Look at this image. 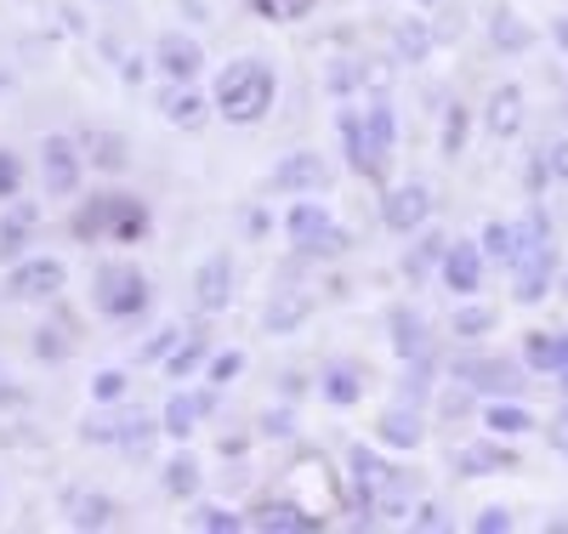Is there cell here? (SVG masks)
Returning a JSON list of instances; mask_svg holds the SVG:
<instances>
[{"label": "cell", "mask_w": 568, "mask_h": 534, "mask_svg": "<svg viewBox=\"0 0 568 534\" xmlns=\"http://www.w3.org/2000/svg\"><path fill=\"white\" fill-rule=\"evenodd\" d=\"M165 495H176V501L200 495V461H194V455H176V461L165 466Z\"/></svg>", "instance_id": "cell-37"}, {"label": "cell", "mask_w": 568, "mask_h": 534, "mask_svg": "<svg viewBox=\"0 0 568 534\" xmlns=\"http://www.w3.org/2000/svg\"><path fill=\"white\" fill-rule=\"evenodd\" d=\"M455 381L471 386V393H495V399H517V393H524V370H517L511 359H495V353L455 359Z\"/></svg>", "instance_id": "cell-6"}, {"label": "cell", "mask_w": 568, "mask_h": 534, "mask_svg": "<svg viewBox=\"0 0 568 534\" xmlns=\"http://www.w3.org/2000/svg\"><path fill=\"white\" fill-rule=\"evenodd\" d=\"M273 97H278L273 69L262 58H240V63H227L222 80H216V114L233 120V125H256L273 109Z\"/></svg>", "instance_id": "cell-3"}, {"label": "cell", "mask_w": 568, "mask_h": 534, "mask_svg": "<svg viewBox=\"0 0 568 534\" xmlns=\"http://www.w3.org/2000/svg\"><path fill=\"white\" fill-rule=\"evenodd\" d=\"M291 245L296 251H307V256H336V251H347V233L329 222V211L324 205H313V200H302L296 211H291Z\"/></svg>", "instance_id": "cell-8"}, {"label": "cell", "mask_w": 568, "mask_h": 534, "mask_svg": "<svg viewBox=\"0 0 568 534\" xmlns=\"http://www.w3.org/2000/svg\"><path fill=\"white\" fill-rule=\"evenodd\" d=\"M63 284H69V268L58 256H18L7 273V296L12 302H52Z\"/></svg>", "instance_id": "cell-5"}, {"label": "cell", "mask_w": 568, "mask_h": 534, "mask_svg": "<svg viewBox=\"0 0 568 534\" xmlns=\"http://www.w3.org/2000/svg\"><path fill=\"white\" fill-rule=\"evenodd\" d=\"M524 364H529V370H546V375H562V370H568V330H557V335L529 330V342H524Z\"/></svg>", "instance_id": "cell-23"}, {"label": "cell", "mask_w": 568, "mask_h": 534, "mask_svg": "<svg viewBox=\"0 0 568 534\" xmlns=\"http://www.w3.org/2000/svg\"><path fill=\"white\" fill-rule=\"evenodd\" d=\"M562 386H568V370H562Z\"/></svg>", "instance_id": "cell-56"}, {"label": "cell", "mask_w": 568, "mask_h": 534, "mask_svg": "<svg viewBox=\"0 0 568 534\" xmlns=\"http://www.w3.org/2000/svg\"><path fill=\"white\" fill-rule=\"evenodd\" d=\"M262 432H273V439H284V432H291V415H284V410H278V415H267V421H262Z\"/></svg>", "instance_id": "cell-54"}, {"label": "cell", "mask_w": 568, "mask_h": 534, "mask_svg": "<svg viewBox=\"0 0 568 534\" xmlns=\"http://www.w3.org/2000/svg\"><path fill=\"white\" fill-rule=\"evenodd\" d=\"M375 432H382V444H393V450H415V444L426 439L420 415H415V410H404V404H393L382 421H375Z\"/></svg>", "instance_id": "cell-27"}, {"label": "cell", "mask_w": 568, "mask_h": 534, "mask_svg": "<svg viewBox=\"0 0 568 534\" xmlns=\"http://www.w3.org/2000/svg\"><path fill=\"white\" fill-rule=\"evenodd\" d=\"M511 466H517V455L500 450V439H495V444H466V450H455V472H460V477H489V472H511Z\"/></svg>", "instance_id": "cell-25"}, {"label": "cell", "mask_w": 568, "mask_h": 534, "mask_svg": "<svg viewBox=\"0 0 568 534\" xmlns=\"http://www.w3.org/2000/svg\"><path fill=\"white\" fill-rule=\"evenodd\" d=\"M91 308L109 313V319H136L142 308H149V273H142L136 262L98 268V279H91Z\"/></svg>", "instance_id": "cell-4"}, {"label": "cell", "mask_w": 568, "mask_h": 534, "mask_svg": "<svg viewBox=\"0 0 568 534\" xmlns=\"http://www.w3.org/2000/svg\"><path fill=\"white\" fill-rule=\"evenodd\" d=\"M347 472H353V501H358V523H393L409 512V495H415V477L387 466L375 450L353 444L347 455Z\"/></svg>", "instance_id": "cell-2"}, {"label": "cell", "mask_w": 568, "mask_h": 534, "mask_svg": "<svg viewBox=\"0 0 568 534\" xmlns=\"http://www.w3.org/2000/svg\"><path fill=\"white\" fill-rule=\"evenodd\" d=\"M18 193H23V160L0 149V200H18Z\"/></svg>", "instance_id": "cell-44"}, {"label": "cell", "mask_w": 568, "mask_h": 534, "mask_svg": "<svg viewBox=\"0 0 568 534\" xmlns=\"http://www.w3.org/2000/svg\"><path fill=\"white\" fill-rule=\"evenodd\" d=\"M149 233V205L131 200V193H114V222H109V239L114 245H136Z\"/></svg>", "instance_id": "cell-26"}, {"label": "cell", "mask_w": 568, "mask_h": 534, "mask_svg": "<svg viewBox=\"0 0 568 534\" xmlns=\"http://www.w3.org/2000/svg\"><path fill=\"white\" fill-rule=\"evenodd\" d=\"M80 439L85 444H114L120 439V415H85L80 421Z\"/></svg>", "instance_id": "cell-43"}, {"label": "cell", "mask_w": 568, "mask_h": 534, "mask_svg": "<svg viewBox=\"0 0 568 534\" xmlns=\"http://www.w3.org/2000/svg\"><path fill=\"white\" fill-rule=\"evenodd\" d=\"M240 370H245V353H240V347H227V353H211V370H205V375H211V386L222 393V386L240 375Z\"/></svg>", "instance_id": "cell-42"}, {"label": "cell", "mask_w": 568, "mask_h": 534, "mask_svg": "<svg viewBox=\"0 0 568 534\" xmlns=\"http://www.w3.org/2000/svg\"><path fill=\"white\" fill-rule=\"evenodd\" d=\"M233 256L227 251H216V256H205L200 262V273H194V302H200V313H222L227 302H233Z\"/></svg>", "instance_id": "cell-11"}, {"label": "cell", "mask_w": 568, "mask_h": 534, "mask_svg": "<svg viewBox=\"0 0 568 534\" xmlns=\"http://www.w3.org/2000/svg\"><path fill=\"white\" fill-rule=\"evenodd\" d=\"M154 432H160V426H154L149 415H120V439H114V444H120L125 455H149V450H154Z\"/></svg>", "instance_id": "cell-36"}, {"label": "cell", "mask_w": 568, "mask_h": 534, "mask_svg": "<svg viewBox=\"0 0 568 534\" xmlns=\"http://www.w3.org/2000/svg\"><path fill=\"white\" fill-rule=\"evenodd\" d=\"M216 410V386H205V393H176L160 415V432H171V439H187L205 415Z\"/></svg>", "instance_id": "cell-19"}, {"label": "cell", "mask_w": 568, "mask_h": 534, "mask_svg": "<svg viewBox=\"0 0 568 534\" xmlns=\"http://www.w3.org/2000/svg\"><path fill=\"white\" fill-rule=\"evenodd\" d=\"M444 284L455 296H471V290L484 284V245H471V239H455L444 251Z\"/></svg>", "instance_id": "cell-16"}, {"label": "cell", "mask_w": 568, "mask_h": 534, "mask_svg": "<svg viewBox=\"0 0 568 534\" xmlns=\"http://www.w3.org/2000/svg\"><path fill=\"white\" fill-rule=\"evenodd\" d=\"M91 399H98V404H120L125 399V370H103L98 381H91Z\"/></svg>", "instance_id": "cell-46"}, {"label": "cell", "mask_w": 568, "mask_h": 534, "mask_svg": "<svg viewBox=\"0 0 568 534\" xmlns=\"http://www.w3.org/2000/svg\"><path fill=\"white\" fill-rule=\"evenodd\" d=\"M551 444H557V450H562V455H568V410H562V415H557V421H551Z\"/></svg>", "instance_id": "cell-52"}, {"label": "cell", "mask_w": 568, "mask_h": 534, "mask_svg": "<svg viewBox=\"0 0 568 534\" xmlns=\"http://www.w3.org/2000/svg\"><path fill=\"white\" fill-rule=\"evenodd\" d=\"M160 114L171 120V125H182V131H200L205 120H211V103L200 91H187V80H176L165 97H160Z\"/></svg>", "instance_id": "cell-21"}, {"label": "cell", "mask_w": 568, "mask_h": 534, "mask_svg": "<svg viewBox=\"0 0 568 534\" xmlns=\"http://www.w3.org/2000/svg\"><path fill=\"white\" fill-rule=\"evenodd\" d=\"M120 506L109 495H69V528H114Z\"/></svg>", "instance_id": "cell-30"}, {"label": "cell", "mask_w": 568, "mask_h": 534, "mask_svg": "<svg viewBox=\"0 0 568 534\" xmlns=\"http://www.w3.org/2000/svg\"><path fill=\"white\" fill-rule=\"evenodd\" d=\"M444 251H449V239H438V233H426L420 245H415V256L404 262V273H409V279H420V273L433 268V262H444Z\"/></svg>", "instance_id": "cell-40"}, {"label": "cell", "mask_w": 568, "mask_h": 534, "mask_svg": "<svg viewBox=\"0 0 568 534\" xmlns=\"http://www.w3.org/2000/svg\"><path fill=\"white\" fill-rule=\"evenodd\" d=\"M342 137H347V160L364 182L387 188L393 177V149H398V114L387 97H369L364 109H347L342 114Z\"/></svg>", "instance_id": "cell-1"}, {"label": "cell", "mask_w": 568, "mask_h": 534, "mask_svg": "<svg viewBox=\"0 0 568 534\" xmlns=\"http://www.w3.org/2000/svg\"><path fill=\"white\" fill-rule=\"evenodd\" d=\"M466 410H471V399H466V393H460V386H455V393L444 399V415H466Z\"/></svg>", "instance_id": "cell-53"}, {"label": "cell", "mask_w": 568, "mask_h": 534, "mask_svg": "<svg viewBox=\"0 0 568 534\" xmlns=\"http://www.w3.org/2000/svg\"><path fill=\"white\" fill-rule=\"evenodd\" d=\"M438 46V34L426 29V18H409V23H398L393 29V52H398V63H426V52Z\"/></svg>", "instance_id": "cell-29"}, {"label": "cell", "mask_w": 568, "mask_h": 534, "mask_svg": "<svg viewBox=\"0 0 568 534\" xmlns=\"http://www.w3.org/2000/svg\"><path fill=\"white\" fill-rule=\"evenodd\" d=\"M471 528H478V534H506L511 528V512L506 506H484L478 517H471Z\"/></svg>", "instance_id": "cell-48"}, {"label": "cell", "mask_w": 568, "mask_h": 534, "mask_svg": "<svg viewBox=\"0 0 568 534\" xmlns=\"http://www.w3.org/2000/svg\"><path fill=\"white\" fill-rule=\"evenodd\" d=\"M318 393H324L329 404H336V410L358 404V399H364V370H358V364H329V370H324V386H318Z\"/></svg>", "instance_id": "cell-28"}, {"label": "cell", "mask_w": 568, "mask_h": 534, "mask_svg": "<svg viewBox=\"0 0 568 534\" xmlns=\"http://www.w3.org/2000/svg\"><path fill=\"white\" fill-rule=\"evenodd\" d=\"M205 359H211V342H205V335H187V342H176V347L165 353V370H171L176 381H187Z\"/></svg>", "instance_id": "cell-34"}, {"label": "cell", "mask_w": 568, "mask_h": 534, "mask_svg": "<svg viewBox=\"0 0 568 534\" xmlns=\"http://www.w3.org/2000/svg\"><path fill=\"white\" fill-rule=\"evenodd\" d=\"M80 177H85L80 142H69V137H45V142H40V188L52 193V200H69V193H80Z\"/></svg>", "instance_id": "cell-7"}, {"label": "cell", "mask_w": 568, "mask_h": 534, "mask_svg": "<svg viewBox=\"0 0 568 534\" xmlns=\"http://www.w3.org/2000/svg\"><path fill=\"white\" fill-rule=\"evenodd\" d=\"M409 528H426V534H438V528H449V512H444L438 501H420V506L409 512Z\"/></svg>", "instance_id": "cell-47"}, {"label": "cell", "mask_w": 568, "mask_h": 534, "mask_svg": "<svg viewBox=\"0 0 568 534\" xmlns=\"http://www.w3.org/2000/svg\"><path fill=\"white\" fill-rule=\"evenodd\" d=\"M80 154L98 165V171H114V177H120V171L131 165V142H125L120 131H103V125H98V131L80 137Z\"/></svg>", "instance_id": "cell-22"}, {"label": "cell", "mask_w": 568, "mask_h": 534, "mask_svg": "<svg viewBox=\"0 0 568 534\" xmlns=\"http://www.w3.org/2000/svg\"><path fill=\"white\" fill-rule=\"evenodd\" d=\"M540 171H546V182H557V177H568V142H557L551 154H540Z\"/></svg>", "instance_id": "cell-51"}, {"label": "cell", "mask_w": 568, "mask_h": 534, "mask_svg": "<svg viewBox=\"0 0 568 534\" xmlns=\"http://www.w3.org/2000/svg\"><path fill=\"white\" fill-rule=\"evenodd\" d=\"M489 34H495V46H506V52H529V46H535V29L517 18V12H495Z\"/></svg>", "instance_id": "cell-35"}, {"label": "cell", "mask_w": 568, "mask_h": 534, "mask_svg": "<svg viewBox=\"0 0 568 534\" xmlns=\"http://www.w3.org/2000/svg\"><path fill=\"white\" fill-rule=\"evenodd\" d=\"M313 290H273V302H267V313H262V324L273 330V335H296L307 319H313Z\"/></svg>", "instance_id": "cell-17"}, {"label": "cell", "mask_w": 568, "mask_h": 534, "mask_svg": "<svg viewBox=\"0 0 568 534\" xmlns=\"http://www.w3.org/2000/svg\"><path fill=\"white\" fill-rule=\"evenodd\" d=\"M466 131H471V120H466V109L455 103V109L444 114V154H449V160L466 154Z\"/></svg>", "instance_id": "cell-41"}, {"label": "cell", "mask_w": 568, "mask_h": 534, "mask_svg": "<svg viewBox=\"0 0 568 534\" xmlns=\"http://www.w3.org/2000/svg\"><path fill=\"white\" fill-rule=\"evenodd\" d=\"M484 125H489V137L495 142H511L517 131H524V85H495L489 91V109H484Z\"/></svg>", "instance_id": "cell-15"}, {"label": "cell", "mask_w": 568, "mask_h": 534, "mask_svg": "<svg viewBox=\"0 0 568 534\" xmlns=\"http://www.w3.org/2000/svg\"><path fill=\"white\" fill-rule=\"evenodd\" d=\"M154 63H160V74L165 80H194L200 69H205V46L194 40V34H160V46H154Z\"/></svg>", "instance_id": "cell-13"}, {"label": "cell", "mask_w": 568, "mask_h": 534, "mask_svg": "<svg viewBox=\"0 0 568 534\" xmlns=\"http://www.w3.org/2000/svg\"><path fill=\"white\" fill-rule=\"evenodd\" d=\"M313 7H318V0H251V12L267 18V23H296V18H307Z\"/></svg>", "instance_id": "cell-38"}, {"label": "cell", "mask_w": 568, "mask_h": 534, "mask_svg": "<svg viewBox=\"0 0 568 534\" xmlns=\"http://www.w3.org/2000/svg\"><path fill=\"white\" fill-rule=\"evenodd\" d=\"M109 222H114V193H91V200H80L69 228L80 245H98V239H109Z\"/></svg>", "instance_id": "cell-24"}, {"label": "cell", "mask_w": 568, "mask_h": 534, "mask_svg": "<svg viewBox=\"0 0 568 534\" xmlns=\"http://www.w3.org/2000/svg\"><path fill=\"white\" fill-rule=\"evenodd\" d=\"M291 490L302 495V506L307 512H318V517H329L342 506V483L329 477V466L318 461V455H302L296 466H291Z\"/></svg>", "instance_id": "cell-9"}, {"label": "cell", "mask_w": 568, "mask_h": 534, "mask_svg": "<svg viewBox=\"0 0 568 534\" xmlns=\"http://www.w3.org/2000/svg\"><path fill=\"white\" fill-rule=\"evenodd\" d=\"M551 34H557V46L568 52V18H557V23H551Z\"/></svg>", "instance_id": "cell-55"}, {"label": "cell", "mask_w": 568, "mask_h": 534, "mask_svg": "<svg viewBox=\"0 0 568 534\" xmlns=\"http://www.w3.org/2000/svg\"><path fill=\"white\" fill-rule=\"evenodd\" d=\"M267 188H273V193H318V188H329V165H324L318 154H284V160L273 165Z\"/></svg>", "instance_id": "cell-12"}, {"label": "cell", "mask_w": 568, "mask_h": 534, "mask_svg": "<svg viewBox=\"0 0 568 534\" xmlns=\"http://www.w3.org/2000/svg\"><path fill=\"white\" fill-rule=\"evenodd\" d=\"M420 7H433V0H420Z\"/></svg>", "instance_id": "cell-57"}, {"label": "cell", "mask_w": 568, "mask_h": 534, "mask_svg": "<svg viewBox=\"0 0 568 534\" xmlns=\"http://www.w3.org/2000/svg\"><path fill=\"white\" fill-rule=\"evenodd\" d=\"M34 228H40V205L34 200H12V211L0 216V262H18L29 251Z\"/></svg>", "instance_id": "cell-18"}, {"label": "cell", "mask_w": 568, "mask_h": 534, "mask_svg": "<svg viewBox=\"0 0 568 534\" xmlns=\"http://www.w3.org/2000/svg\"><path fill=\"white\" fill-rule=\"evenodd\" d=\"M176 342H182V330H176V324H165V330L154 335V342H149V347H142V359H165V353H171Z\"/></svg>", "instance_id": "cell-50"}, {"label": "cell", "mask_w": 568, "mask_h": 534, "mask_svg": "<svg viewBox=\"0 0 568 534\" xmlns=\"http://www.w3.org/2000/svg\"><path fill=\"white\" fill-rule=\"evenodd\" d=\"M393 347H398L404 364L409 359H426V324L415 313H393Z\"/></svg>", "instance_id": "cell-33"}, {"label": "cell", "mask_w": 568, "mask_h": 534, "mask_svg": "<svg viewBox=\"0 0 568 534\" xmlns=\"http://www.w3.org/2000/svg\"><path fill=\"white\" fill-rule=\"evenodd\" d=\"M245 528H262V534H318L324 517L307 512L302 501H262V506L245 517Z\"/></svg>", "instance_id": "cell-10"}, {"label": "cell", "mask_w": 568, "mask_h": 534, "mask_svg": "<svg viewBox=\"0 0 568 534\" xmlns=\"http://www.w3.org/2000/svg\"><path fill=\"white\" fill-rule=\"evenodd\" d=\"M426 211H433V193H426L420 182L387 188V200H382V222H387L393 233H415V228L426 222Z\"/></svg>", "instance_id": "cell-14"}, {"label": "cell", "mask_w": 568, "mask_h": 534, "mask_svg": "<svg viewBox=\"0 0 568 534\" xmlns=\"http://www.w3.org/2000/svg\"><path fill=\"white\" fill-rule=\"evenodd\" d=\"M194 528H205V534H240L245 517L233 512V506H200V512H194Z\"/></svg>", "instance_id": "cell-39"}, {"label": "cell", "mask_w": 568, "mask_h": 534, "mask_svg": "<svg viewBox=\"0 0 568 534\" xmlns=\"http://www.w3.org/2000/svg\"><path fill=\"white\" fill-rule=\"evenodd\" d=\"M34 353H40V359H69V342H63V330H40Z\"/></svg>", "instance_id": "cell-49"}, {"label": "cell", "mask_w": 568, "mask_h": 534, "mask_svg": "<svg viewBox=\"0 0 568 534\" xmlns=\"http://www.w3.org/2000/svg\"><path fill=\"white\" fill-rule=\"evenodd\" d=\"M478 245H484V262H500V268H517V256H524V245H517V222H489Z\"/></svg>", "instance_id": "cell-32"}, {"label": "cell", "mask_w": 568, "mask_h": 534, "mask_svg": "<svg viewBox=\"0 0 568 534\" xmlns=\"http://www.w3.org/2000/svg\"><path fill=\"white\" fill-rule=\"evenodd\" d=\"M484 426L495 432V439H524V432H535L540 421H535L524 404H500V399H495V404L484 410Z\"/></svg>", "instance_id": "cell-31"}, {"label": "cell", "mask_w": 568, "mask_h": 534, "mask_svg": "<svg viewBox=\"0 0 568 534\" xmlns=\"http://www.w3.org/2000/svg\"><path fill=\"white\" fill-rule=\"evenodd\" d=\"M495 330V308H460L455 313V335H484Z\"/></svg>", "instance_id": "cell-45"}, {"label": "cell", "mask_w": 568, "mask_h": 534, "mask_svg": "<svg viewBox=\"0 0 568 534\" xmlns=\"http://www.w3.org/2000/svg\"><path fill=\"white\" fill-rule=\"evenodd\" d=\"M511 273H517V284H511V296L524 302V308H535V302L546 296V290H551V273H557V251L546 245V251L524 256V262H517Z\"/></svg>", "instance_id": "cell-20"}]
</instances>
